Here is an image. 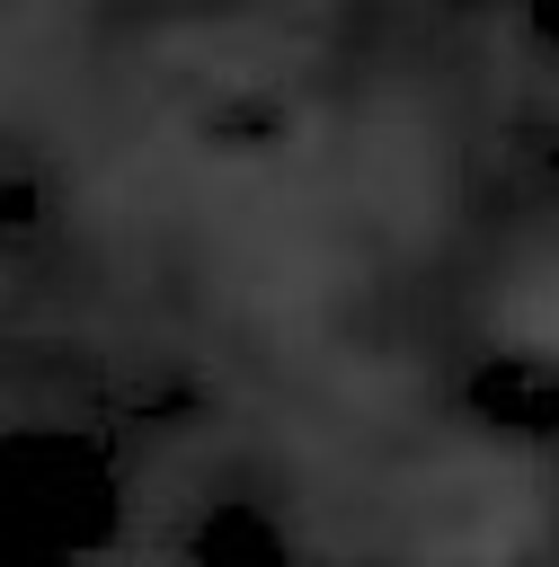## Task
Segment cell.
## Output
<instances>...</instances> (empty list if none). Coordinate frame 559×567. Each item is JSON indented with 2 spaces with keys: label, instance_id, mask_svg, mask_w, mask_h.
I'll list each match as a JSON object with an SVG mask.
<instances>
[{
  "label": "cell",
  "instance_id": "obj_1",
  "mask_svg": "<svg viewBox=\"0 0 559 567\" xmlns=\"http://www.w3.org/2000/svg\"><path fill=\"white\" fill-rule=\"evenodd\" d=\"M497 328L524 346V354H559V266H541V275H524L515 292H506V310H497Z\"/></svg>",
  "mask_w": 559,
  "mask_h": 567
}]
</instances>
